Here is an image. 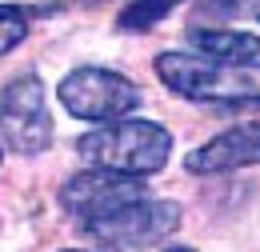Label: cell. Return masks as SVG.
<instances>
[{
	"label": "cell",
	"instance_id": "6da1fadb",
	"mask_svg": "<svg viewBox=\"0 0 260 252\" xmlns=\"http://www.w3.org/2000/svg\"><path fill=\"white\" fill-rule=\"evenodd\" d=\"M156 76L184 100H220V104H248L260 100V60H204L192 52H160Z\"/></svg>",
	"mask_w": 260,
	"mask_h": 252
},
{
	"label": "cell",
	"instance_id": "7a4b0ae2",
	"mask_svg": "<svg viewBox=\"0 0 260 252\" xmlns=\"http://www.w3.org/2000/svg\"><path fill=\"white\" fill-rule=\"evenodd\" d=\"M76 152L88 156L96 168H112L124 176H148L160 172L172 156V132L156 120H116V124L92 128L76 140Z\"/></svg>",
	"mask_w": 260,
	"mask_h": 252
},
{
	"label": "cell",
	"instance_id": "3957f363",
	"mask_svg": "<svg viewBox=\"0 0 260 252\" xmlns=\"http://www.w3.org/2000/svg\"><path fill=\"white\" fill-rule=\"evenodd\" d=\"M180 224V204L176 200H136L128 208H116L100 220L80 224L88 240H96L108 252H140L160 244L164 236H172Z\"/></svg>",
	"mask_w": 260,
	"mask_h": 252
},
{
	"label": "cell",
	"instance_id": "277c9868",
	"mask_svg": "<svg viewBox=\"0 0 260 252\" xmlns=\"http://www.w3.org/2000/svg\"><path fill=\"white\" fill-rule=\"evenodd\" d=\"M60 104L72 116L100 124V120H120L132 108H140V88L112 68L84 64L60 80Z\"/></svg>",
	"mask_w": 260,
	"mask_h": 252
},
{
	"label": "cell",
	"instance_id": "5b68a950",
	"mask_svg": "<svg viewBox=\"0 0 260 252\" xmlns=\"http://www.w3.org/2000/svg\"><path fill=\"white\" fill-rule=\"evenodd\" d=\"M0 136L12 152L36 156L52 144V112L44 100L40 76H16L0 92Z\"/></svg>",
	"mask_w": 260,
	"mask_h": 252
},
{
	"label": "cell",
	"instance_id": "8992f818",
	"mask_svg": "<svg viewBox=\"0 0 260 252\" xmlns=\"http://www.w3.org/2000/svg\"><path fill=\"white\" fill-rule=\"evenodd\" d=\"M136 200H144L140 176H124V172H112V168L80 172V176H72L64 188H60L64 212H72L80 224L100 220V216H108L116 208H128Z\"/></svg>",
	"mask_w": 260,
	"mask_h": 252
},
{
	"label": "cell",
	"instance_id": "52a82bcc",
	"mask_svg": "<svg viewBox=\"0 0 260 252\" xmlns=\"http://www.w3.org/2000/svg\"><path fill=\"white\" fill-rule=\"evenodd\" d=\"M244 164H260V120L256 124H236L212 136L208 144H200L192 156L184 160V168L204 176V172H232Z\"/></svg>",
	"mask_w": 260,
	"mask_h": 252
},
{
	"label": "cell",
	"instance_id": "ba28073f",
	"mask_svg": "<svg viewBox=\"0 0 260 252\" xmlns=\"http://www.w3.org/2000/svg\"><path fill=\"white\" fill-rule=\"evenodd\" d=\"M192 48H200L212 60H232L248 64L260 56V36L256 32H236V28H212V32H192Z\"/></svg>",
	"mask_w": 260,
	"mask_h": 252
},
{
	"label": "cell",
	"instance_id": "9c48e42d",
	"mask_svg": "<svg viewBox=\"0 0 260 252\" xmlns=\"http://www.w3.org/2000/svg\"><path fill=\"white\" fill-rule=\"evenodd\" d=\"M184 0H132L128 8H120L116 28L120 32H148L152 24H160L172 8H180Z\"/></svg>",
	"mask_w": 260,
	"mask_h": 252
},
{
	"label": "cell",
	"instance_id": "30bf717a",
	"mask_svg": "<svg viewBox=\"0 0 260 252\" xmlns=\"http://www.w3.org/2000/svg\"><path fill=\"white\" fill-rule=\"evenodd\" d=\"M24 36H28V12L16 4H0V56L24 44Z\"/></svg>",
	"mask_w": 260,
	"mask_h": 252
},
{
	"label": "cell",
	"instance_id": "8fae6325",
	"mask_svg": "<svg viewBox=\"0 0 260 252\" xmlns=\"http://www.w3.org/2000/svg\"><path fill=\"white\" fill-rule=\"evenodd\" d=\"M244 12H248V16H256V20H260V0H244Z\"/></svg>",
	"mask_w": 260,
	"mask_h": 252
},
{
	"label": "cell",
	"instance_id": "7c38bea8",
	"mask_svg": "<svg viewBox=\"0 0 260 252\" xmlns=\"http://www.w3.org/2000/svg\"><path fill=\"white\" fill-rule=\"evenodd\" d=\"M0 160H4V152H0Z\"/></svg>",
	"mask_w": 260,
	"mask_h": 252
},
{
	"label": "cell",
	"instance_id": "4fadbf2b",
	"mask_svg": "<svg viewBox=\"0 0 260 252\" xmlns=\"http://www.w3.org/2000/svg\"><path fill=\"white\" fill-rule=\"evenodd\" d=\"M68 252H76V248H68Z\"/></svg>",
	"mask_w": 260,
	"mask_h": 252
},
{
	"label": "cell",
	"instance_id": "5bb4252c",
	"mask_svg": "<svg viewBox=\"0 0 260 252\" xmlns=\"http://www.w3.org/2000/svg\"><path fill=\"white\" fill-rule=\"evenodd\" d=\"M180 252H188V248H180Z\"/></svg>",
	"mask_w": 260,
	"mask_h": 252
}]
</instances>
